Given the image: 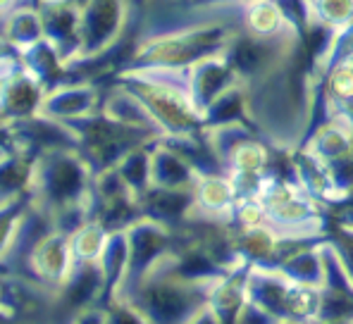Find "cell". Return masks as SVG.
<instances>
[{"mask_svg": "<svg viewBox=\"0 0 353 324\" xmlns=\"http://www.w3.org/2000/svg\"><path fill=\"white\" fill-rule=\"evenodd\" d=\"M284 24V10L274 0H253L246 10V27L253 36H274Z\"/></svg>", "mask_w": 353, "mask_h": 324, "instance_id": "ba28073f", "label": "cell"}, {"mask_svg": "<svg viewBox=\"0 0 353 324\" xmlns=\"http://www.w3.org/2000/svg\"><path fill=\"white\" fill-rule=\"evenodd\" d=\"M230 160L234 165V172H261L263 174L265 165H268V150L256 141L243 139L230 153Z\"/></svg>", "mask_w": 353, "mask_h": 324, "instance_id": "8fae6325", "label": "cell"}, {"mask_svg": "<svg viewBox=\"0 0 353 324\" xmlns=\"http://www.w3.org/2000/svg\"><path fill=\"white\" fill-rule=\"evenodd\" d=\"M184 281H153V286L146 289L141 305L148 310V317L155 320H181V317L194 315V298L191 291L184 289Z\"/></svg>", "mask_w": 353, "mask_h": 324, "instance_id": "277c9868", "label": "cell"}, {"mask_svg": "<svg viewBox=\"0 0 353 324\" xmlns=\"http://www.w3.org/2000/svg\"><path fill=\"white\" fill-rule=\"evenodd\" d=\"M234 181L222 179V176H203L196 189V205L205 212L208 217L225 215L232 210V201H234Z\"/></svg>", "mask_w": 353, "mask_h": 324, "instance_id": "8992f818", "label": "cell"}, {"mask_svg": "<svg viewBox=\"0 0 353 324\" xmlns=\"http://www.w3.org/2000/svg\"><path fill=\"white\" fill-rule=\"evenodd\" d=\"M330 96L341 103H353V60L339 62L327 79Z\"/></svg>", "mask_w": 353, "mask_h": 324, "instance_id": "7c38bea8", "label": "cell"}, {"mask_svg": "<svg viewBox=\"0 0 353 324\" xmlns=\"http://www.w3.org/2000/svg\"><path fill=\"white\" fill-rule=\"evenodd\" d=\"M41 179V193L48 196V201L53 205H60V210L65 205L62 203L74 201L79 196L81 186H84V167L79 165V160L70 158L65 153H58L46 158L43 167L39 170Z\"/></svg>", "mask_w": 353, "mask_h": 324, "instance_id": "7a4b0ae2", "label": "cell"}, {"mask_svg": "<svg viewBox=\"0 0 353 324\" xmlns=\"http://www.w3.org/2000/svg\"><path fill=\"white\" fill-rule=\"evenodd\" d=\"M41 103V88L31 77L19 74L14 81L5 83V112L8 114H31L36 110V105Z\"/></svg>", "mask_w": 353, "mask_h": 324, "instance_id": "52a82bcc", "label": "cell"}, {"mask_svg": "<svg viewBox=\"0 0 353 324\" xmlns=\"http://www.w3.org/2000/svg\"><path fill=\"white\" fill-rule=\"evenodd\" d=\"M93 91L88 88H70V91H55L53 96L46 101V112L53 117L62 114H86L93 105Z\"/></svg>", "mask_w": 353, "mask_h": 324, "instance_id": "9c48e42d", "label": "cell"}, {"mask_svg": "<svg viewBox=\"0 0 353 324\" xmlns=\"http://www.w3.org/2000/svg\"><path fill=\"white\" fill-rule=\"evenodd\" d=\"M122 0H88V8L81 17V41L86 53L101 50L110 43L112 34L122 24Z\"/></svg>", "mask_w": 353, "mask_h": 324, "instance_id": "3957f363", "label": "cell"}, {"mask_svg": "<svg viewBox=\"0 0 353 324\" xmlns=\"http://www.w3.org/2000/svg\"><path fill=\"white\" fill-rule=\"evenodd\" d=\"M323 24H349L353 19V0H315Z\"/></svg>", "mask_w": 353, "mask_h": 324, "instance_id": "4fadbf2b", "label": "cell"}, {"mask_svg": "<svg viewBox=\"0 0 353 324\" xmlns=\"http://www.w3.org/2000/svg\"><path fill=\"white\" fill-rule=\"evenodd\" d=\"M132 91L153 112V117L168 129H174V134H191V129L199 127L201 110L191 93L186 96L181 88L170 83L141 79L132 83Z\"/></svg>", "mask_w": 353, "mask_h": 324, "instance_id": "6da1fadb", "label": "cell"}, {"mask_svg": "<svg viewBox=\"0 0 353 324\" xmlns=\"http://www.w3.org/2000/svg\"><path fill=\"white\" fill-rule=\"evenodd\" d=\"M41 36V22L34 12H22L8 19V39L36 41Z\"/></svg>", "mask_w": 353, "mask_h": 324, "instance_id": "5bb4252c", "label": "cell"}, {"mask_svg": "<svg viewBox=\"0 0 353 324\" xmlns=\"http://www.w3.org/2000/svg\"><path fill=\"white\" fill-rule=\"evenodd\" d=\"M108 236L103 234V224H84L81 229L74 232V241H72V253L79 255L81 260H96L98 255L105 250Z\"/></svg>", "mask_w": 353, "mask_h": 324, "instance_id": "30bf717a", "label": "cell"}, {"mask_svg": "<svg viewBox=\"0 0 353 324\" xmlns=\"http://www.w3.org/2000/svg\"><path fill=\"white\" fill-rule=\"evenodd\" d=\"M34 267L43 279L67 281V276L72 272V260L65 236L53 234V236L41 239L34 250Z\"/></svg>", "mask_w": 353, "mask_h": 324, "instance_id": "5b68a950", "label": "cell"}]
</instances>
